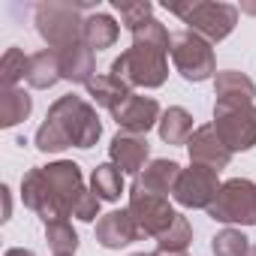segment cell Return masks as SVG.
Instances as JSON below:
<instances>
[{"mask_svg":"<svg viewBox=\"0 0 256 256\" xmlns=\"http://www.w3.org/2000/svg\"><path fill=\"white\" fill-rule=\"evenodd\" d=\"M214 130L232 154L256 148V106H214Z\"/></svg>","mask_w":256,"mask_h":256,"instance_id":"obj_8","label":"cell"},{"mask_svg":"<svg viewBox=\"0 0 256 256\" xmlns=\"http://www.w3.org/2000/svg\"><path fill=\"white\" fill-rule=\"evenodd\" d=\"M88 94H90V100L96 102V106H102V108H108V112H114L126 96H130L133 90L126 88L124 82H118L114 76H94L90 82H88Z\"/></svg>","mask_w":256,"mask_h":256,"instance_id":"obj_23","label":"cell"},{"mask_svg":"<svg viewBox=\"0 0 256 256\" xmlns=\"http://www.w3.org/2000/svg\"><path fill=\"white\" fill-rule=\"evenodd\" d=\"M208 217L226 226H256V184L247 178L223 181L217 199L208 208Z\"/></svg>","mask_w":256,"mask_h":256,"instance_id":"obj_7","label":"cell"},{"mask_svg":"<svg viewBox=\"0 0 256 256\" xmlns=\"http://www.w3.org/2000/svg\"><path fill=\"white\" fill-rule=\"evenodd\" d=\"M42 172H46V181L52 184V190L58 196L64 217H78L82 223H94L100 217V199L94 196V190L84 187L78 163L58 160V163L42 166Z\"/></svg>","mask_w":256,"mask_h":256,"instance_id":"obj_3","label":"cell"},{"mask_svg":"<svg viewBox=\"0 0 256 256\" xmlns=\"http://www.w3.org/2000/svg\"><path fill=\"white\" fill-rule=\"evenodd\" d=\"M6 256H36L34 250H24V247H12V250H6Z\"/></svg>","mask_w":256,"mask_h":256,"instance_id":"obj_32","label":"cell"},{"mask_svg":"<svg viewBox=\"0 0 256 256\" xmlns=\"http://www.w3.org/2000/svg\"><path fill=\"white\" fill-rule=\"evenodd\" d=\"M133 256H154V253H133Z\"/></svg>","mask_w":256,"mask_h":256,"instance_id":"obj_35","label":"cell"},{"mask_svg":"<svg viewBox=\"0 0 256 256\" xmlns=\"http://www.w3.org/2000/svg\"><path fill=\"white\" fill-rule=\"evenodd\" d=\"M181 178V166L175 160H151L133 181V187L145 190V193H157V196H169L175 193V184Z\"/></svg>","mask_w":256,"mask_h":256,"instance_id":"obj_17","label":"cell"},{"mask_svg":"<svg viewBox=\"0 0 256 256\" xmlns=\"http://www.w3.org/2000/svg\"><path fill=\"white\" fill-rule=\"evenodd\" d=\"M94 4H72V0H46L34 10V24L42 42L54 52H64L70 46L82 42L84 34V10Z\"/></svg>","mask_w":256,"mask_h":256,"instance_id":"obj_2","label":"cell"},{"mask_svg":"<svg viewBox=\"0 0 256 256\" xmlns=\"http://www.w3.org/2000/svg\"><path fill=\"white\" fill-rule=\"evenodd\" d=\"M112 6L120 12V18H124V28L126 30H136V28H142L145 22H151L154 16V4L151 0H112Z\"/></svg>","mask_w":256,"mask_h":256,"instance_id":"obj_29","label":"cell"},{"mask_svg":"<svg viewBox=\"0 0 256 256\" xmlns=\"http://www.w3.org/2000/svg\"><path fill=\"white\" fill-rule=\"evenodd\" d=\"M34 112V100L24 88H4L0 90V126H18Z\"/></svg>","mask_w":256,"mask_h":256,"instance_id":"obj_22","label":"cell"},{"mask_svg":"<svg viewBox=\"0 0 256 256\" xmlns=\"http://www.w3.org/2000/svg\"><path fill=\"white\" fill-rule=\"evenodd\" d=\"M190 241H193V226H190V220H187L184 214H178L175 223L157 238L160 250H169V253H187Z\"/></svg>","mask_w":256,"mask_h":256,"instance_id":"obj_28","label":"cell"},{"mask_svg":"<svg viewBox=\"0 0 256 256\" xmlns=\"http://www.w3.org/2000/svg\"><path fill=\"white\" fill-rule=\"evenodd\" d=\"M108 76H114L118 82H124L126 88H163L169 78V60L163 52L148 48V46H133L126 48L108 70Z\"/></svg>","mask_w":256,"mask_h":256,"instance_id":"obj_5","label":"cell"},{"mask_svg":"<svg viewBox=\"0 0 256 256\" xmlns=\"http://www.w3.org/2000/svg\"><path fill=\"white\" fill-rule=\"evenodd\" d=\"M120 36V24L106 16V12H90L84 18V34H82V42L90 48V52H106L118 42Z\"/></svg>","mask_w":256,"mask_h":256,"instance_id":"obj_19","label":"cell"},{"mask_svg":"<svg viewBox=\"0 0 256 256\" xmlns=\"http://www.w3.org/2000/svg\"><path fill=\"white\" fill-rule=\"evenodd\" d=\"M169 12H175L187 30H193L196 36L208 40L211 46L214 42H223L235 24H238V6L232 4H211V0H190V4H166Z\"/></svg>","mask_w":256,"mask_h":256,"instance_id":"obj_4","label":"cell"},{"mask_svg":"<svg viewBox=\"0 0 256 256\" xmlns=\"http://www.w3.org/2000/svg\"><path fill=\"white\" fill-rule=\"evenodd\" d=\"M247 256H256V247H250V253H247Z\"/></svg>","mask_w":256,"mask_h":256,"instance_id":"obj_36","label":"cell"},{"mask_svg":"<svg viewBox=\"0 0 256 256\" xmlns=\"http://www.w3.org/2000/svg\"><path fill=\"white\" fill-rule=\"evenodd\" d=\"M108 157H112V163H114L124 175H139V172L148 166V157H151L148 136H136V133L118 130V136H114L112 145H108Z\"/></svg>","mask_w":256,"mask_h":256,"instance_id":"obj_14","label":"cell"},{"mask_svg":"<svg viewBox=\"0 0 256 256\" xmlns=\"http://www.w3.org/2000/svg\"><path fill=\"white\" fill-rule=\"evenodd\" d=\"M58 58H60V76H64V82L88 88V82L94 78V70H96L94 52L84 42H78V46H70V48L58 52Z\"/></svg>","mask_w":256,"mask_h":256,"instance_id":"obj_18","label":"cell"},{"mask_svg":"<svg viewBox=\"0 0 256 256\" xmlns=\"http://www.w3.org/2000/svg\"><path fill=\"white\" fill-rule=\"evenodd\" d=\"M60 58L54 48H42L36 54H30V66H28V84L36 90H48L60 82Z\"/></svg>","mask_w":256,"mask_h":256,"instance_id":"obj_20","label":"cell"},{"mask_svg":"<svg viewBox=\"0 0 256 256\" xmlns=\"http://www.w3.org/2000/svg\"><path fill=\"white\" fill-rule=\"evenodd\" d=\"M157 130H160V139L166 145H187L190 136L196 133L193 130V114L187 108H181V106H172V108L163 112Z\"/></svg>","mask_w":256,"mask_h":256,"instance_id":"obj_21","label":"cell"},{"mask_svg":"<svg viewBox=\"0 0 256 256\" xmlns=\"http://www.w3.org/2000/svg\"><path fill=\"white\" fill-rule=\"evenodd\" d=\"M46 241L54 256H76L78 250V232L70 226V220H54L46 226Z\"/></svg>","mask_w":256,"mask_h":256,"instance_id":"obj_25","label":"cell"},{"mask_svg":"<svg viewBox=\"0 0 256 256\" xmlns=\"http://www.w3.org/2000/svg\"><path fill=\"white\" fill-rule=\"evenodd\" d=\"M214 106H253L256 100V84L238 70H223L214 76Z\"/></svg>","mask_w":256,"mask_h":256,"instance_id":"obj_16","label":"cell"},{"mask_svg":"<svg viewBox=\"0 0 256 256\" xmlns=\"http://www.w3.org/2000/svg\"><path fill=\"white\" fill-rule=\"evenodd\" d=\"M102 136V120L90 102H84L76 94H66L52 102L46 124L36 130V151L42 154H60L66 148L90 151Z\"/></svg>","mask_w":256,"mask_h":256,"instance_id":"obj_1","label":"cell"},{"mask_svg":"<svg viewBox=\"0 0 256 256\" xmlns=\"http://www.w3.org/2000/svg\"><path fill=\"white\" fill-rule=\"evenodd\" d=\"M22 199H24V205H28L36 217H42L46 226L54 223V220H66L64 211H60V205H58V196H54L52 184L46 181L42 166H34V169L22 178Z\"/></svg>","mask_w":256,"mask_h":256,"instance_id":"obj_12","label":"cell"},{"mask_svg":"<svg viewBox=\"0 0 256 256\" xmlns=\"http://www.w3.org/2000/svg\"><path fill=\"white\" fill-rule=\"evenodd\" d=\"M142 232L133 220L130 211H108L96 220V241L106 250H120V247H130L133 241H139Z\"/></svg>","mask_w":256,"mask_h":256,"instance_id":"obj_15","label":"cell"},{"mask_svg":"<svg viewBox=\"0 0 256 256\" xmlns=\"http://www.w3.org/2000/svg\"><path fill=\"white\" fill-rule=\"evenodd\" d=\"M133 46H148V48H157V52L169 54L172 52V36L157 18H151V22H145L142 28L133 30Z\"/></svg>","mask_w":256,"mask_h":256,"instance_id":"obj_30","label":"cell"},{"mask_svg":"<svg viewBox=\"0 0 256 256\" xmlns=\"http://www.w3.org/2000/svg\"><path fill=\"white\" fill-rule=\"evenodd\" d=\"M28 66H30V58L22 48H6L4 58H0V82H4V88H18V82L28 78Z\"/></svg>","mask_w":256,"mask_h":256,"instance_id":"obj_27","label":"cell"},{"mask_svg":"<svg viewBox=\"0 0 256 256\" xmlns=\"http://www.w3.org/2000/svg\"><path fill=\"white\" fill-rule=\"evenodd\" d=\"M133 214L136 226L142 235L148 238H160L178 217V211L169 205V196H157V193H145L139 187L130 190V208H126Z\"/></svg>","mask_w":256,"mask_h":256,"instance_id":"obj_9","label":"cell"},{"mask_svg":"<svg viewBox=\"0 0 256 256\" xmlns=\"http://www.w3.org/2000/svg\"><path fill=\"white\" fill-rule=\"evenodd\" d=\"M220 172L208 169V166H196L190 163V169H181V178L175 184V193L172 199L181 205V208H211V202L217 199L220 193Z\"/></svg>","mask_w":256,"mask_h":256,"instance_id":"obj_10","label":"cell"},{"mask_svg":"<svg viewBox=\"0 0 256 256\" xmlns=\"http://www.w3.org/2000/svg\"><path fill=\"white\" fill-rule=\"evenodd\" d=\"M114 124L120 126L124 133H136V136H148V130L160 124L163 112H160V102L154 96H139V94H130L114 112H112Z\"/></svg>","mask_w":256,"mask_h":256,"instance_id":"obj_11","label":"cell"},{"mask_svg":"<svg viewBox=\"0 0 256 256\" xmlns=\"http://www.w3.org/2000/svg\"><path fill=\"white\" fill-rule=\"evenodd\" d=\"M154 256H187V253H169V250H157Z\"/></svg>","mask_w":256,"mask_h":256,"instance_id":"obj_34","label":"cell"},{"mask_svg":"<svg viewBox=\"0 0 256 256\" xmlns=\"http://www.w3.org/2000/svg\"><path fill=\"white\" fill-rule=\"evenodd\" d=\"M187 154H190V163L196 166H208L214 172H223L229 163H232V151L223 145V139L217 136L214 124H205V126H196V133L190 136L187 142Z\"/></svg>","mask_w":256,"mask_h":256,"instance_id":"obj_13","label":"cell"},{"mask_svg":"<svg viewBox=\"0 0 256 256\" xmlns=\"http://www.w3.org/2000/svg\"><path fill=\"white\" fill-rule=\"evenodd\" d=\"M211 253L214 256H247L250 253V238L241 229L226 226L211 238Z\"/></svg>","mask_w":256,"mask_h":256,"instance_id":"obj_26","label":"cell"},{"mask_svg":"<svg viewBox=\"0 0 256 256\" xmlns=\"http://www.w3.org/2000/svg\"><path fill=\"white\" fill-rule=\"evenodd\" d=\"M241 12H247V16H256V4H241Z\"/></svg>","mask_w":256,"mask_h":256,"instance_id":"obj_33","label":"cell"},{"mask_svg":"<svg viewBox=\"0 0 256 256\" xmlns=\"http://www.w3.org/2000/svg\"><path fill=\"white\" fill-rule=\"evenodd\" d=\"M0 196H4V217H0V220H10V214H12V199H10V187H6V184L0 187Z\"/></svg>","mask_w":256,"mask_h":256,"instance_id":"obj_31","label":"cell"},{"mask_svg":"<svg viewBox=\"0 0 256 256\" xmlns=\"http://www.w3.org/2000/svg\"><path fill=\"white\" fill-rule=\"evenodd\" d=\"M172 60L184 82L202 84L217 76V58H214L211 42L196 36L193 30H181L172 36Z\"/></svg>","mask_w":256,"mask_h":256,"instance_id":"obj_6","label":"cell"},{"mask_svg":"<svg viewBox=\"0 0 256 256\" xmlns=\"http://www.w3.org/2000/svg\"><path fill=\"white\" fill-rule=\"evenodd\" d=\"M90 190L100 202H118L124 193V172L114 163H100L90 175Z\"/></svg>","mask_w":256,"mask_h":256,"instance_id":"obj_24","label":"cell"}]
</instances>
